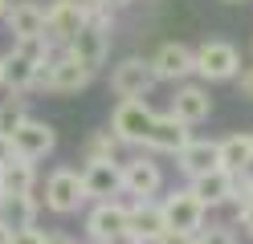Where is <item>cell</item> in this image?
Returning a JSON list of instances; mask_svg holds the SVG:
<instances>
[{"mask_svg":"<svg viewBox=\"0 0 253 244\" xmlns=\"http://www.w3.org/2000/svg\"><path fill=\"white\" fill-rule=\"evenodd\" d=\"M216 163L229 175H249L253 171V130H233L216 139Z\"/></svg>","mask_w":253,"mask_h":244,"instance_id":"16","label":"cell"},{"mask_svg":"<svg viewBox=\"0 0 253 244\" xmlns=\"http://www.w3.org/2000/svg\"><path fill=\"white\" fill-rule=\"evenodd\" d=\"M168 114H171V118H180L184 126H200V122L212 114L209 86H196V81H184V86H176V98H171Z\"/></svg>","mask_w":253,"mask_h":244,"instance_id":"14","label":"cell"},{"mask_svg":"<svg viewBox=\"0 0 253 244\" xmlns=\"http://www.w3.org/2000/svg\"><path fill=\"white\" fill-rule=\"evenodd\" d=\"M41 204L49 208L53 216H74V211L86 204V191H82V171H78V167H57V171H49Z\"/></svg>","mask_w":253,"mask_h":244,"instance_id":"5","label":"cell"},{"mask_svg":"<svg viewBox=\"0 0 253 244\" xmlns=\"http://www.w3.org/2000/svg\"><path fill=\"white\" fill-rule=\"evenodd\" d=\"M119 139L115 135H110V126L106 130H94V135L82 142V163H102V159H115L119 155Z\"/></svg>","mask_w":253,"mask_h":244,"instance_id":"23","label":"cell"},{"mask_svg":"<svg viewBox=\"0 0 253 244\" xmlns=\"http://www.w3.org/2000/svg\"><path fill=\"white\" fill-rule=\"evenodd\" d=\"M8 142H12V155L17 159H29V163H37V159H45V155H53V146H57V130L45 122V118H29L8 135Z\"/></svg>","mask_w":253,"mask_h":244,"instance_id":"7","label":"cell"},{"mask_svg":"<svg viewBox=\"0 0 253 244\" xmlns=\"http://www.w3.org/2000/svg\"><path fill=\"white\" fill-rule=\"evenodd\" d=\"M233 179L225 167H212V171H204L196 179H188V191L196 195V200L204 208H220V204H233Z\"/></svg>","mask_w":253,"mask_h":244,"instance_id":"18","label":"cell"},{"mask_svg":"<svg viewBox=\"0 0 253 244\" xmlns=\"http://www.w3.org/2000/svg\"><path fill=\"white\" fill-rule=\"evenodd\" d=\"M192 61H196V77L204 81H237L241 73V53L237 45L220 41V37H209L192 49Z\"/></svg>","mask_w":253,"mask_h":244,"instance_id":"2","label":"cell"},{"mask_svg":"<svg viewBox=\"0 0 253 244\" xmlns=\"http://www.w3.org/2000/svg\"><path fill=\"white\" fill-rule=\"evenodd\" d=\"M49 244H78V240H66V236H49Z\"/></svg>","mask_w":253,"mask_h":244,"instance_id":"33","label":"cell"},{"mask_svg":"<svg viewBox=\"0 0 253 244\" xmlns=\"http://www.w3.org/2000/svg\"><path fill=\"white\" fill-rule=\"evenodd\" d=\"M106 244H143V240H139V236L131 232V228H126V232H119L115 240H106Z\"/></svg>","mask_w":253,"mask_h":244,"instance_id":"30","label":"cell"},{"mask_svg":"<svg viewBox=\"0 0 253 244\" xmlns=\"http://www.w3.org/2000/svg\"><path fill=\"white\" fill-rule=\"evenodd\" d=\"M176 167L184 171V179H196L204 171L220 167L216 163V139H188V146L176 155Z\"/></svg>","mask_w":253,"mask_h":244,"instance_id":"20","label":"cell"},{"mask_svg":"<svg viewBox=\"0 0 253 244\" xmlns=\"http://www.w3.org/2000/svg\"><path fill=\"white\" fill-rule=\"evenodd\" d=\"M151 244H192V236H184V232H164L160 240H151Z\"/></svg>","mask_w":253,"mask_h":244,"instance_id":"29","label":"cell"},{"mask_svg":"<svg viewBox=\"0 0 253 244\" xmlns=\"http://www.w3.org/2000/svg\"><path fill=\"white\" fill-rule=\"evenodd\" d=\"M164 187V171L151 155H135L123 163V191L135 195V200H151L155 191Z\"/></svg>","mask_w":253,"mask_h":244,"instance_id":"13","label":"cell"},{"mask_svg":"<svg viewBox=\"0 0 253 244\" xmlns=\"http://www.w3.org/2000/svg\"><path fill=\"white\" fill-rule=\"evenodd\" d=\"M151 122H155V110L143 102V98H123L110 114V135L119 142H131V146H143L151 135Z\"/></svg>","mask_w":253,"mask_h":244,"instance_id":"4","label":"cell"},{"mask_svg":"<svg viewBox=\"0 0 253 244\" xmlns=\"http://www.w3.org/2000/svg\"><path fill=\"white\" fill-rule=\"evenodd\" d=\"M8 155H12V142H8L4 135H0V163H8Z\"/></svg>","mask_w":253,"mask_h":244,"instance_id":"32","label":"cell"},{"mask_svg":"<svg viewBox=\"0 0 253 244\" xmlns=\"http://www.w3.org/2000/svg\"><path fill=\"white\" fill-rule=\"evenodd\" d=\"M126 216H131V232L143 240V244L160 240L168 232V220H164L160 200H135V204H126Z\"/></svg>","mask_w":253,"mask_h":244,"instance_id":"19","label":"cell"},{"mask_svg":"<svg viewBox=\"0 0 253 244\" xmlns=\"http://www.w3.org/2000/svg\"><path fill=\"white\" fill-rule=\"evenodd\" d=\"M25 118H29V98L25 94H8L4 102H0V135L8 139Z\"/></svg>","mask_w":253,"mask_h":244,"instance_id":"24","label":"cell"},{"mask_svg":"<svg viewBox=\"0 0 253 244\" xmlns=\"http://www.w3.org/2000/svg\"><path fill=\"white\" fill-rule=\"evenodd\" d=\"M82 25H86V8L82 4H74V0H49V4H45V41L53 49H66Z\"/></svg>","mask_w":253,"mask_h":244,"instance_id":"9","label":"cell"},{"mask_svg":"<svg viewBox=\"0 0 253 244\" xmlns=\"http://www.w3.org/2000/svg\"><path fill=\"white\" fill-rule=\"evenodd\" d=\"M164 208V220H168V232H184V236H196L204 220H209V208H204L200 200L188 187H176L171 195H164L160 200Z\"/></svg>","mask_w":253,"mask_h":244,"instance_id":"6","label":"cell"},{"mask_svg":"<svg viewBox=\"0 0 253 244\" xmlns=\"http://www.w3.org/2000/svg\"><path fill=\"white\" fill-rule=\"evenodd\" d=\"M82 191H86V200H94V204L115 200V195L123 191V163L119 159L86 163L82 167Z\"/></svg>","mask_w":253,"mask_h":244,"instance_id":"12","label":"cell"},{"mask_svg":"<svg viewBox=\"0 0 253 244\" xmlns=\"http://www.w3.org/2000/svg\"><path fill=\"white\" fill-rule=\"evenodd\" d=\"M37 200L33 195H0V224L8 228V232H17V228H37Z\"/></svg>","mask_w":253,"mask_h":244,"instance_id":"22","label":"cell"},{"mask_svg":"<svg viewBox=\"0 0 253 244\" xmlns=\"http://www.w3.org/2000/svg\"><path fill=\"white\" fill-rule=\"evenodd\" d=\"M220 4H245V0H220Z\"/></svg>","mask_w":253,"mask_h":244,"instance_id":"38","label":"cell"},{"mask_svg":"<svg viewBox=\"0 0 253 244\" xmlns=\"http://www.w3.org/2000/svg\"><path fill=\"white\" fill-rule=\"evenodd\" d=\"M126 228H131V216H126L123 200H102V204H94L86 211V236H90V244H106V240H115L119 232H126Z\"/></svg>","mask_w":253,"mask_h":244,"instance_id":"11","label":"cell"},{"mask_svg":"<svg viewBox=\"0 0 253 244\" xmlns=\"http://www.w3.org/2000/svg\"><path fill=\"white\" fill-rule=\"evenodd\" d=\"M155 86V70L151 57H123L115 70H110V94L119 98H147Z\"/></svg>","mask_w":253,"mask_h":244,"instance_id":"8","label":"cell"},{"mask_svg":"<svg viewBox=\"0 0 253 244\" xmlns=\"http://www.w3.org/2000/svg\"><path fill=\"white\" fill-rule=\"evenodd\" d=\"M102 8H110V12H119V8H126V4H135V0H98Z\"/></svg>","mask_w":253,"mask_h":244,"instance_id":"31","label":"cell"},{"mask_svg":"<svg viewBox=\"0 0 253 244\" xmlns=\"http://www.w3.org/2000/svg\"><path fill=\"white\" fill-rule=\"evenodd\" d=\"M237 90H241V98L253 102V65H245V70L237 73Z\"/></svg>","mask_w":253,"mask_h":244,"instance_id":"28","label":"cell"},{"mask_svg":"<svg viewBox=\"0 0 253 244\" xmlns=\"http://www.w3.org/2000/svg\"><path fill=\"white\" fill-rule=\"evenodd\" d=\"M192 244H237V232H233V228L212 224V228H200V232L192 236Z\"/></svg>","mask_w":253,"mask_h":244,"instance_id":"25","label":"cell"},{"mask_svg":"<svg viewBox=\"0 0 253 244\" xmlns=\"http://www.w3.org/2000/svg\"><path fill=\"white\" fill-rule=\"evenodd\" d=\"M4 25L12 33V41L45 37V4H37V0H12L4 12Z\"/></svg>","mask_w":253,"mask_h":244,"instance_id":"17","label":"cell"},{"mask_svg":"<svg viewBox=\"0 0 253 244\" xmlns=\"http://www.w3.org/2000/svg\"><path fill=\"white\" fill-rule=\"evenodd\" d=\"M74 4H82V8H90V4H98V0H74Z\"/></svg>","mask_w":253,"mask_h":244,"instance_id":"37","label":"cell"},{"mask_svg":"<svg viewBox=\"0 0 253 244\" xmlns=\"http://www.w3.org/2000/svg\"><path fill=\"white\" fill-rule=\"evenodd\" d=\"M8 236H12V232H8V228H4V224H0V244H8Z\"/></svg>","mask_w":253,"mask_h":244,"instance_id":"34","label":"cell"},{"mask_svg":"<svg viewBox=\"0 0 253 244\" xmlns=\"http://www.w3.org/2000/svg\"><path fill=\"white\" fill-rule=\"evenodd\" d=\"M0 86H4V53H0Z\"/></svg>","mask_w":253,"mask_h":244,"instance_id":"36","label":"cell"},{"mask_svg":"<svg viewBox=\"0 0 253 244\" xmlns=\"http://www.w3.org/2000/svg\"><path fill=\"white\" fill-rule=\"evenodd\" d=\"M90 81H94V73L86 65H78L70 53H61V49L37 70V90H45V94H78Z\"/></svg>","mask_w":253,"mask_h":244,"instance_id":"3","label":"cell"},{"mask_svg":"<svg viewBox=\"0 0 253 244\" xmlns=\"http://www.w3.org/2000/svg\"><path fill=\"white\" fill-rule=\"evenodd\" d=\"M37 187V167L29 159L8 155V163H0V195H33Z\"/></svg>","mask_w":253,"mask_h":244,"instance_id":"21","label":"cell"},{"mask_svg":"<svg viewBox=\"0 0 253 244\" xmlns=\"http://www.w3.org/2000/svg\"><path fill=\"white\" fill-rule=\"evenodd\" d=\"M151 70H155V81H171V86H184L188 77L196 73V61H192V45L184 41H164L151 57Z\"/></svg>","mask_w":253,"mask_h":244,"instance_id":"10","label":"cell"},{"mask_svg":"<svg viewBox=\"0 0 253 244\" xmlns=\"http://www.w3.org/2000/svg\"><path fill=\"white\" fill-rule=\"evenodd\" d=\"M8 244H49V236H45L41 228H17V232L8 236Z\"/></svg>","mask_w":253,"mask_h":244,"instance_id":"26","label":"cell"},{"mask_svg":"<svg viewBox=\"0 0 253 244\" xmlns=\"http://www.w3.org/2000/svg\"><path fill=\"white\" fill-rule=\"evenodd\" d=\"M237 228H241L245 236H253V195L237 204Z\"/></svg>","mask_w":253,"mask_h":244,"instance_id":"27","label":"cell"},{"mask_svg":"<svg viewBox=\"0 0 253 244\" xmlns=\"http://www.w3.org/2000/svg\"><path fill=\"white\" fill-rule=\"evenodd\" d=\"M188 139H192V126H184L180 118H171V114H155L151 122V135H147V155H180Z\"/></svg>","mask_w":253,"mask_h":244,"instance_id":"15","label":"cell"},{"mask_svg":"<svg viewBox=\"0 0 253 244\" xmlns=\"http://www.w3.org/2000/svg\"><path fill=\"white\" fill-rule=\"evenodd\" d=\"M110 29H115V12L102 8V4H90L86 8V25L74 33V41L61 49V53H70L78 65H86L90 73H98L106 57H110Z\"/></svg>","mask_w":253,"mask_h":244,"instance_id":"1","label":"cell"},{"mask_svg":"<svg viewBox=\"0 0 253 244\" xmlns=\"http://www.w3.org/2000/svg\"><path fill=\"white\" fill-rule=\"evenodd\" d=\"M8 4H12V0H0V21H4V12H8Z\"/></svg>","mask_w":253,"mask_h":244,"instance_id":"35","label":"cell"}]
</instances>
